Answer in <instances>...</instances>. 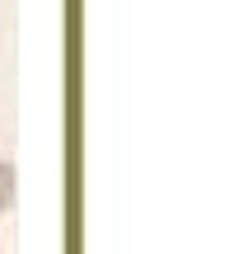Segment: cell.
<instances>
[{"label": "cell", "mask_w": 244, "mask_h": 254, "mask_svg": "<svg viewBox=\"0 0 244 254\" xmlns=\"http://www.w3.org/2000/svg\"><path fill=\"white\" fill-rule=\"evenodd\" d=\"M9 198H14V170H9V160L0 155V212L9 207Z\"/></svg>", "instance_id": "1"}]
</instances>
